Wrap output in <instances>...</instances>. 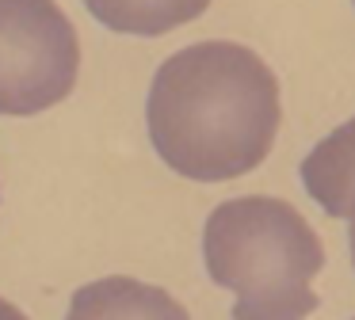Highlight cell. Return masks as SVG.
I'll list each match as a JSON object with an SVG mask.
<instances>
[{"instance_id":"2","label":"cell","mask_w":355,"mask_h":320,"mask_svg":"<svg viewBox=\"0 0 355 320\" xmlns=\"http://www.w3.org/2000/svg\"><path fill=\"white\" fill-rule=\"evenodd\" d=\"M202 263L233 294V320H306L324 251L309 221L283 198L245 195L222 202L202 229Z\"/></svg>"},{"instance_id":"9","label":"cell","mask_w":355,"mask_h":320,"mask_svg":"<svg viewBox=\"0 0 355 320\" xmlns=\"http://www.w3.org/2000/svg\"><path fill=\"white\" fill-rule=\"evenodd\" d=\"M352 320H355V317H352Z\"/></svg>"},{"instance_id":"5","label":"cell","mask_w":355,"mask_h":320,"mask_svg":"<svg viewBox=\"0 0 355 320\" xmlns=\"http://www.w3.org/2000/svg\"><path fill=\"white\" fill-rule=\"evenodd\" d=\"M302 187L329 217H347L355 202V118L340 122L302 160Z\"/></svg>"},{"instance_id":"6","label":"cell","mask_w":355,"mask_h":320,"mask_svg":"<svg viewBox=\"0 0 355 320\" xmlns=\"http://www.w3.org/2000/svg\"><path fill=\"white\" fill-rule=\"evenodd\" d=\"M210 0H85V8L119 35H164L207 12Z\"/></svg>"},{"instance_id":"8","label":"cell","mask_w":355,"mask_h":320,"mask_svg":"<svg viewBox=\"0 0 355 320\" xmlns=\"http://www.w3.org/2000/svg\"><path fill=\"white\" fill-rule=\"evenodd\" d=\"M347 244H352V267H355V202L347 210Z\"/></svg>"},{"instance_id":"4","label":"cell","mask_w":355,"mask_h":320,"mask_svg":"<svg viewBox=\"0 0 355 320\" xmlns=\"http://www.w3.org/2000/svg\"><path fill=\"white\" fill-rule=\"evenodd\" d=\"M65 320H191L187 309L153 282L111 274L80 286L69 297Z\"/></svg>"},{"instance_id":"1","label":"cell","mask_w":355,"mask_h":320,"mask_svg":"<svg viewBox=\"0 0 355 320\" xmlns=\"http://www.w3.org/2000/svg\"><path fill=\"white\" fill-rule=\"evenodd\" d=\"M146 126L157 157L184 179H237L275 145L279 80L248 46L195 42L157 69Z\"/></svg>"},{"instance_id":"7","label":"cell","mask_w":355,"mask_h":320,"mask_svg":"<svg viewBox=\"0 0 355 320\" xmlns=\"http://www.w3.org/2000/svg\"><path fill=\"white\" fill-rule=\"evenodd\" d=\"M0 320H27V317H24V312H19L12 301H4V297H0Z\"/></svg>"},{"instance_id":"3","label":"cell","mask_w":355,"mask_h":320,"mask_svg":"<svg viewBox=\"0 0 355 320\" xmlns=\"http://www.w3.org/2000/svg\"><path fill=\"white\" fill-rule=\"evenodd\" d=\"M80 42L54 0H0V114H39L73 91Z\"/></svg>"}]
</instances>
